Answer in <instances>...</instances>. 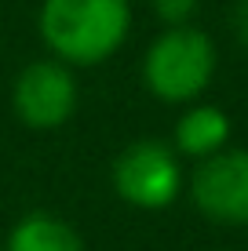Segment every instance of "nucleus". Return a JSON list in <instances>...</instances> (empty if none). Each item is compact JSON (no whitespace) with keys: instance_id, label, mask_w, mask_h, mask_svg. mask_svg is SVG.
Masks as SVG:
<instances>
[{"instance_id":"nucleus-1","label":"nucleus","mask_w":248,"mask_h":251,"mask_svg":"<svg viewBox=\"0 0 248 251\" xmlns=\"http://www.w3.org/2000/svg\"><path fill=\"white\" fill-rule=\"evenodd\" d=\"M37 33L58 62L102 66L132 33V0H40Z\"/></svg>"},{"instance_id":"nucleus-2","label":"nucleus","mask_w":248,"mask_h":251,"mask_svg":"<svg viewBox=\"0 0 248 251\" xmlns=\"http://www.w3.org/2000/svg\"><path fill=\"white\" fill-rule=\"evenodd\" d=\"M216 44L197 25H165L142 55V84L157 102L190 106L216 76Z\"/></svg>"},{"instance_id":"nucleus-3","label":"nucleus","mask_w":248,"mask_h":251,"mask_svg":"<svg viewBox=\"0 0 248 251\" xmlns=\"http://www.w3.org/2000/svg\"><path fill=\"white\" fill-rule=\"evenodd\" d=\"M110 186L135 211H165L183 193L179 153L161 138H135L113 157Z\"/></svg>"},{"instance_id":"nucleus-4","label":"nucleus","mask_w":248,"mask_h":251,"mask_svg":"<svg viewBox=\"0 0 248 251\" xmlns=\"http://www.w3.org/2000/svg\"><path fill=\"white\" fill-rule=\"evenodd\" d=\"M77 88L73 66L58 62V58H37L15 76L11 84V109L33 131H55L77 113Z\"/></svg>"},{"instance_id":"nucleus-5","label":"nucleus","mask_w":248,"mask_h":251,"mask_svg":"<svg viewBox=\"0 0 248 251\" xmlns=\"http://www.w3.org/2000/svg\"><path fill=\"white\" fill-rule=\"evenodd\" d=\"M190 201L219 226H248V150H219L197 164Z\"/></svg>"},{"instance_id":"nucleus-6","label":"nucleus","mask_w":248,"mask_h":251,"mask_svg":"<svg viewBox=\"0 0 248 251\" xmlns=\"http://www.w3.org/2000/svg\"><path fill=\"white\" fill-rule=\"evenodd\" d=\"M226 142H230V117L212 102H190V109H183V117L175 120L172 150L179 157L204 160L212 153L226 150Z\"/></svg>"},{"instance_id":"nucleus-7","label":"nucleus","mask_w":248,"mask_h":251,"mask_svg":"<svg viewBox=\"0 0 248 251\" xmlns=\"http://www.w3.org/2000/svg\"><path fill=\"white\" fill-rule=\"evenodd\" d=\"M4 251H84V237L62 215L55 211H29L7 229Z\"/></svg>"},{"instance_id":"nucleus-8","label":"nucleus","mask_w":248,"mask_h":251,"mask_svg":"<svg viewBox=\"0 0 248 251\" xmlns=\"http://www.w3.org/2000/svg\"><path fill=\"white\" fill-rule=\"evenodd\" d=\"M201 0H150L161 25H190Z\"/></svg>"},{"instance_id":"nucleus-9","label":"nucleus","mask_w":248,"mask_h":251,"mask_svg":"<svg viewBox=\"0 0 248 251\" xmlns=\"http://www.w3.org/2000/svg\"><path fill=\"white\" fill-rule=\"evenodd\" d=\"M230 25H234V37H237V44H241V48H248V0H237V4H234Z\"/></svg>"},{"instance_id":"nucleus-10","label":"nucleus","mask_w":248,"mask_h":251,"mask_svg":"<svg viewBox=\"0 0 248 251\" xmlns=\"http://www.w3.org/2000/svg\"><path fill=\"white\" fill-rule=\"evenodd\" d=\"M0 251H4V248H0Z\"/></svg>"}]
</instances>
